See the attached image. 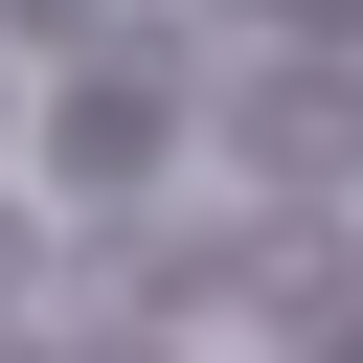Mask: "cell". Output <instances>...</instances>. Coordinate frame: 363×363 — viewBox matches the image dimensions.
Here are the masks:
<instances>
[{"label": "cell", "mask_w": 363, "mask_h": 363, "mask_svg": "<svg viewBox=\"0 0 363 363\" xmlns=\"http://www.w3.org/2000/svg\"><path fill=\"white\" fill-rule=\"evenodd\" d=\"M182 68H204V45H182V23H136V0L68 45V91H45V136H68V204H113V182H159V159H182Z\"/></svg>", "instance_id": "1"}, {"label": "cell", "mask_w": 363, "mask_h": 363, "mask_svg": "<svg viewBox=\"0 0 363 363\" xmlns=\"http://www.w3.org/2000/svg\"><path fill=\"white\" fill-rule=\"evenodd\" d=\"M340 136H363V91H340V68H250V91H227V159H272V182H318Z\"/></svg>", "instance_id": "2"}, {"label": "cell", "mask_w": 363, "mask_h": 363, "mask_svg": "<svg viewBox=\"0 0 363 363\" xmlns=\"http://www.w3.org/2000/svg\"><path fill=\"white\" fill-rule=\"evenodd\" d=\"M91 23H113V0H0V45H45V68H68Z\"/></svg>", "instance_id": "3"}, {"label": "cell", "mask_w": 363, "mask_h": 363, "mask_svg": "<svg viewBox=\"0 0 363 363\" xmlns=\"http://www.w3.org/2000/svg\"><path fill=\"white\" fill-rule=\"evenodd\" d=\"M0 363H45V340H0Z\"/></svg>", "instance_id": "4"}]
</instances>
